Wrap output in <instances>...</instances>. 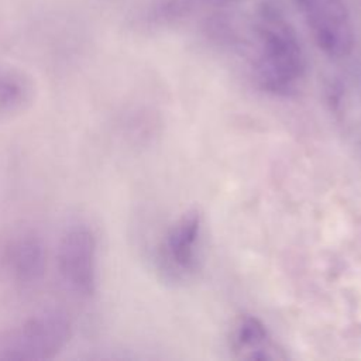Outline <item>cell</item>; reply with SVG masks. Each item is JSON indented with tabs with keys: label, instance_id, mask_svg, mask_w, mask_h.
I'll use <instances>...</instances> for the list:
<instances>
[{
	"label": "cell",
	"instance_id": "obj_4",
	"mask_svg": "<svg viewBox=\"0 0 361 361\" xmlns=\"http://www.w3.org/2000/svg\"><path fill=\"white\" fill-rule=\"evenodd\" d=\"M319 48L334 58L353 48V30L341 0H300Z\"/></svg>",
	"mask_w": 361,
	"mask_h": 361
},
{
	"label": "cell",
	"instance_id": "obj_7",
	"mask_svg": "<svg viewBox=\"0 0 361 361\" xmlns=\"http://www.w3.org/2000/svg\"><path fill=\"white\" fill-rule=\"evenodd\" d=\"M7 262L13 275L24 283H32L42 278L47 265V254L42 241L32 235H23L11 243Z\"/></svg>",
	"mask_w": 361,
	"mask_h": 361
},
{
	"label": "cell",
	"instance_id": "obj_8",
	"mask_svg": "<svg viewBox=\"0 0 361 361\" xmlns=\"http://www.w3.org/2000/svg\"><path fill=\"white\" fill-rule=\"evenodd\" d=\"M30 89L27 82L14 72H0V109L16 110L28 100Z\"/></svg>",
	"mask_w": 361,
	"mask_h": 361
},
{
	"label": "cell",
	"instance_id": "obj_2",
	"mask_svg": "<svg viewBox=\"0 0 361 361\" xmlns=\"http://www.w3.org/2000/svg\"><path fill=\"white\" fill-rule=\"evenodd\" d=\"M69 319L59 312H44L28 319L0 343L3 360H48L69 341Z\"/></svg>",
	"mask_w": 361,
	"mask_h": 361
},
{
	"label": "cell",
	"instance_id": "obj_1",
	"mask_svg": "<svg viewBox=\"0 0 361 361\" xmlns=\"http://www.w3.org/2000/svg\"><path fill=\"white\" fill-rule=\"evenodd\" d=\"M258 78L267 90L289 93L305 72V58L295 32L282 21L271 20L259 31Z\"/></svg>",
	"mask_w": 361,
	"mask_h": 361
},
{
	"label": "cell",
	"instance_id": "obj_6",
	"mask_svg": "<svg viewBox=\"0 0 361 361\" xmlns=\"http://www.w3.org/2000/svg\"><path fill=\"white\" fill-rule=\"evenodd\" d=\"M200 233V216L196 210L182 214L165 237V254L180 271H192L196 265V245Z\"/></svg>",
	"mask_w": 361,
	"mask_h": 361
},
{
	"label": "cell",
	"instance_id": "obj_5",
	"mask_svg": "<svg viewBox=\"0 0 361 361\" xmlns=\"http://www.w3.org/2000/svg\"><path fill=\"white\" fill-rule=\"evenodd\" d=\"M231 350L243 360H278L283 358L271 341L264 323L250 314L238 317L231 330Z\"/></svg>",
	"mask_w": 361,
	"mask_h": 361
},
{
	"label": "cell",
	"instance_id": "obj_3",
	"mask_svg": "<svg viewBox=\"0 0 361 361\" xmlns=\"http://www.w3.org/2000/svg\"><path fill=\"white\" fill-rule=\"evenodd\" d=\"M96 237L85 224L69 227L61 238L58 267L69 288L82 296L96 290Z\"/></svg>",
	"mask_w": 361,
	"mask_h": 361
}]
</instances>
